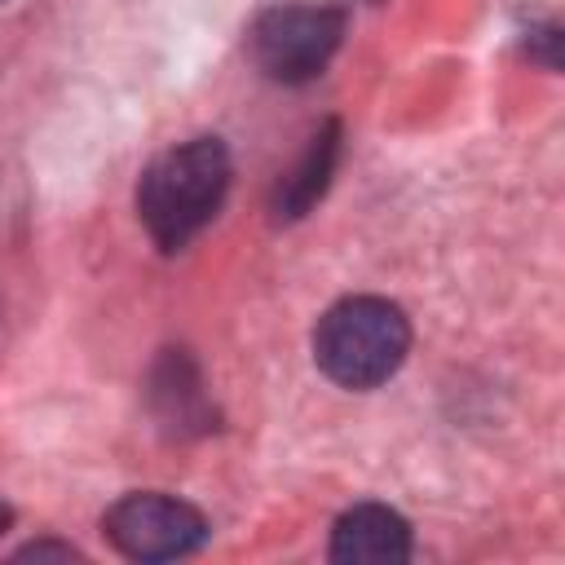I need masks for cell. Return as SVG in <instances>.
I'll return each instance as SVG.
<instances>
[{
  "instance_id": "cell-1",
  "label": "cell",
  "mask_w": 565,
  "mask_h": 565,
  "mask_svg": "<svg viewBox=\"0 0 565 565\" xmlns=\"http://www.w3.org/2000/svg\"><path fill=\"white\" fill-rule=\"evenodd\" d=\"M230 194V150L221 137H190L154 154L137 181V216L159 252L190 247Z\"/></svg>"
},
{
  "instance_id": "cell-2",
  "label": "cell",
  "mask_w": 565,
  "mask_h": 565,
  "mask_svg": "<svg viewBox=\"0 0 565 565\" xmlns=\"http://www.w3.org/2000/svg\"><path fill=\"white\" fill-rule=\"evenodd\" d=\"M411 353V322L384 296H344L313 327L318 371L353 393L388 384Z\"/></svg>"
},
{
  "instance_id": "cell-3",
  "label": "cell",
  "mask_w": 565,
  "mask_h": 565,
  "mask_svg": "<svg viewBox=\"0 0 565 565\" xmlns=\"http://www.w3.org/2000/svg\"><path fill=\"white\" fill-rule=\"evenodd\" d=\"M344 9L335 4H269L247 26V53L274 84H309L327 71L344 40Z\"/></svg>"
},
{
  "instance_id": "cell-4",
  "label": "cell",
  "mask_w": 565,
  "mask_h": 565,
  "mask_svg": "<svg viewBox=\"0 0 565 565\" xmlns=\"http://www.w3.org/2000/svg\"><path fill=\"white\" fill-rule=\"evenodd\" d=\"M106 543L128 561H177L207 543V516L163 490L119 494L102 516Z\"/></svg>"
},
{
  "instance_id": "cell-5",
  "label": "cell",
  "mask_w": 565,
  "mask_h": 565,
  "mask_svg": "<svg viewBox=\"0 0 565 565\" xmlns=\"http://www.w3.org/2000/svg\"><path fill=\"white\" fill-rule=\"evenodd\" d=\"M150 411L159 419L163 433L172 437H199L216 428V406L203 388V375L194 366V358L185 349H163L159 362L150 366V384H146Z\"/></svg>"
},
{
  "instance_id": "cell-6",
  "label": "cell",
  "mask_w": 565,
  "mask_h": 565,
  "mask_svg": "<svg viewBox=\"0 0 565 565\" xmlns=\"http://www.w3.org/2000/svg\"><path fill=\"white\" fill-rule=\"evenodd\" d=\"M327 556L335 565H402L411 561V525L388 503H353L335 516Z\"/></svg>"
},
{
  "instance_id": "cell-7",
  "label": "cell",
  "mask_w": 565,
  "mask_h": 565,
  "mask_svg": "<svg viewBox=\"0 0 565 565\" xmlns=\"http://www.w3.org/2000/svg\"><path fill=\"white\" fill-rule=\"evenodd\" d=\"M335 159H340V119H327V124L309 137V146H305V154L296 159V168L282 172V181L274 185V199H269L274 221H300V216L327 194L331 172H335Z\"/></svg>"
},
{
  "instance_id": "cell-8",
  "label": "cell",
  "mask_w": 565,
  "mask_h": 565,
  "mask_svg": "<svg viewBox=\"0 0 565 565\" xmlns=\"http://www.w3.org/2000/svg\"><path fill=\"white\" fill-rule=\"evenodd\" d=\"M525 53H530L534 62H543L547 71H556V66H561V26H556V22L530 26V31H525Z\"/></svg>"
},
{
  "instance_id": "cell-9",
  "label": "cell",
  "mask_w": 565,
  "mask_h": 565,
  "mask_svg": "<svg viewBox=\"0 0 565 565\" xmlns=\"http://www.w3.org/2000/svg\"><path fill=\"white\" fill-rule=\"evenodd\" d=\"M13 561H79V547L57 543V539H35V543L18 547Z\"/></svg>"
},
{
  "instance_id": "cell-10",
  "label": "cell",
  "mask_w": 565,
  "mask_h": 565,
  "mask_svg": "<svg viewBox=\"0 0 565 565\" xmlns=\"http://www.w3.org/2000/svg\"><path fill=\"white\" fill-rule=\"evenodd\" d=\"M9 525H13V508H9V503H0V534H4Z\"/></svg>"
}]
</instances>
